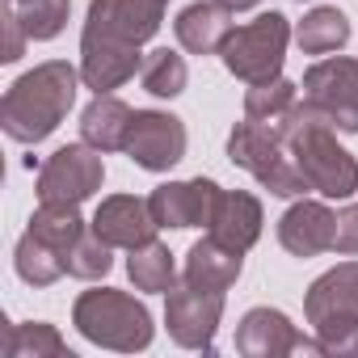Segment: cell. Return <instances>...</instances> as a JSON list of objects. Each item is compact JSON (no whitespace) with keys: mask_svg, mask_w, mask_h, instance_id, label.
Masks as SVG:
<instances>
[{"mask_svg":"<svg viewBox=\"0 0 358 358\" xmlns=\"http://www.w3.org/2000/svg\"><path fill=\"white\" fill-rule=\"evenodd\" d=\"M241 270H245V253L220 245L215 236H203L199 245H190V253H186V274H182V278H190V282H199V287H207V291H228V287L241 278Z\"/></svg>","mask_w":358,"mask_h":358,"instance_id":"d6986e66","label":"cell"},{"mask_svg":"<svg viewBox=\"0 0 358 358\" xmlns=\"http://www.w3.org/2000/svg\"><path fill=\"white\" fill-rule=\"evenodd\" d=\"M164 295H169V303H164L169 337L182 350H211L220 316H224V291H207V287L182 278V282H173Z\"/></svg>","mask_w":358,"mask_h":358,"instance_id":"9c48e42d","label":"cell"},{"mask_svg":"<svg viewBox=\"0 0 358 358\" xmlns=\"http://www.w3.org/2000/svg\"><path fill=\"white\" fill-rule=\"evenodd\" d=\"M262 203L253 199V194H245V190H224L220 194V203H215V215H211V236L220 241V245H228V249H236V253H249L253 245H257V236H262Z\"/></svg>","mask_w":358,"mask_h":358,"instance_id":"2e32d148","label":"cell"},{"mask_svg":"<svg viewBox=\"0 0 358 358\" xmlns=\"http://www.w3.org/2000/svg\"><path fill=\"white\" fill-rule=\"evenodd\" d=\"M220 5L228 9V13H245V9H253L257 0H220Z\"/></svg>","mask_w":358,"mask_h":358,"instance_id":"f546056e","label":"cell"},{"mask_svg":"<svg viewBox=\"0 0 358 358\" xmlns=\"http://www.w3.org/2000/svg\"><path fill=\"white\" fill-rule=\"evenodd\" d=\"M220 194L224 190L211 182V177H190V182L156 186L148 207H152V220L160 228H203V224H211Z\"/></svg>","mask_w":358,"mask_h":358,"instance_id":"7c38bea8","label":"cell"},{"mask_svg":"<svg viewBox=\"0 0 358 358\" xmlns=\"http://www.w3.org/2000/svg\"><path fill=\"white\" fill-rule=\"evenodd\" d=\"M127 274H131L135 291H169L177 282V266H173L169 245H160L156 236L148 245H135L127 257Z\"/></svg>","mask_w":358,"mask_h":358,"instance_id":"7402d4cb","label":"cell"},{"mask_svg":"<svg viewBox=\"0 0 358 358\" xmlns=\"http://www.w3.org/2000/svg\"><path fill=\"white\" fill-rule=\"evenodd\" d=\"M333 253L354 257L358 253V203L337 211V228H333Z\"/></svg>","mask_w":358,"mask_h":358,"instance_id":"83f0119b","label":"cell"},{"mask_svg":"<svg viewBox=\"0 0 358 358\" xmlns=\"http://www.w3.org/2000/svg\"><path fill=\"white\" fill-rule=\"evenodd\" d=\"M93 228L106 245L114 249H135V245H148L156 236V220H152V207L148 199H135V194H110L101 199L97 215H93Z\"/></svg>","mask_w":358,"mask_h":358,"instance_id":"4fadbf2b","label":"cell"},{"mask_svg":"<svg viewBox=\"0 0 358 358\" xmlns=\"http://www.w3.org/2000/svg\"><path fill=\"white\" fill-rule=\"evenodd\" d=\"M26 30H22V22H17V13L5 5V55H0V59H5V64H17L22 59V51H26Z\"/></svg>","mask_w":358,"mask_h":358,"instance_id":"f1b7e54d","label":"cell"},{"mask_svg":"<svg viewBox=\"0 0 358 358\" xmlns=\"http://www.w3.org/2000/svg\"><path fill=\"white\" fill-rule=\"evenodd\" d=\"M5 5L17 13L22 30H26L34 43H47V38H55V34L68 26L72 0H5Z\"/></svg>","mask_w":358,"mask_h":358,"instance_id":"d4e9b609","label":"cell"},{"mask_svg":"<svg viewBox=\"0 0 358 358\" xmlns=\"http://www.w3.org/2000/svg\"><path fill=\"white\" fill-rule=\"evenodd\" d=\"M110 249H114V245H106V241L97 236V228L89 224V228L76 236V245L68 249V274L80 278V282H97V278H106L110 266H114Z\"/></svg>","mask_w":358,"mask_h":358,"instance_id":"4316f807","label":"cell"},{"mask_svg":"<svg viewBox=\"0 0 358 358\" xmlns=\"http://www.w3.org/2000/svg\"><path fill=\"white\" fill-rule=\"evenodd\" d=\"M333 228H337V215H333L324 203L303 199V203H295V207L278 220V245H282L291 257L333 253Z\"/></svg>","mask_w":358,"mask_h":358,"instance_id":"5bb4252c","label":"cell"},{"mask_svg":"<svg viewBox=\"0 0 358 358\" xmlns=\"http://www.w3.org/2000/svg\"><path fill=\"white\" fill-rule=\"evenodd\" d=\"M101 182H106L101 152L93 143H64L38 169V203L80 207L85 199H93L101 190Z\"/></svg>","mask_w":358,"mask_h":358,"instance_id":"ba28073f","label":"cell"},{"mask_svg":"<svg viewBox=\"0 0 358 358\" xmlns=\"http://www.w3.org/2000/svg\"><path fill=\"white\" fill-rule=\"evenodd\" d=\"M295 43L303 47V55H329V51H341L350 43V22L341 9H312L299 30H295Z\"/></svg>","mask_w":358,"mask_h":358,"instance_id":"44dd1931","label":"cell"},{"mask_svg":"<svg viewBox=\"0 0 358 358\" xmlns=\"http://www.w3.org/2000/svg\"><path fill=\"white\" fill-rule=\"evenodd\" d=\"M5 354L9 358H72L68 341L47 320H22V324H13L9 337H5Z\"/></svg>","mask_w":358,"mask_h":358,"instance_id":"603a6c76","label":"cell"},{"mask_svg":"<svg viewBox=\"0 0 358 358\" xmlns=\"http://www.w3.org/2000/svg\"><path fill=\"white\" fill-rule=\"evenodd\" d=\"M80 72L68 59H47L34 72L17 76L0 101V127L17 143H43L72 110Z\"/></svg>","mask_w":358,"mask_h":358,"instance_id":"7a4b0ae2","label":"cell"},{"mask_svg":"<svg viewBox=\"0 0 358 358\" xmlns=\"http://www.w3.org/2000/svg\"><path fill=\"white\" fill-rule=\"evenodd\" d=\"M13 266H17L22 282H30V287H51L59 274H68V266H64V253H59V249H51L47 241H38L34 232H26V236L17 241Z\"/></svg>","mask_w":358,"mask_h":358,"instance_id":"cb8c5ba5","label":"cell"},{"mask_svg":"<svg viewBox=\"0 0 358 358\" xmlns=\"http://www.w3.org/2000/svg\"><path fill=\"white\" fill-rule=\"evenodd\" d=\"M127 156L148 173H169L186 156V122L164 110H135L127 131Z\"/></svg>","mask_w":358,"mask_h":358,"instance_id":"30bf717a","label":"cell"},{"mask_svg":"<svg viewBox=\"0 0 358 358\" xmlns=\"http://www.w3.org/2000/svg\"><path fill=\"white\" fill-rule=\"evenodd\" d=\"M308 324L324 320H358V262H341L329 274H320L303 295Z\"/></svg>","mask_w":358,"mask_h":358,"instance_id":"9a60e30c","label":"cell"},{"mask_svg":"<svg viewBox=\"0 0 358 358\" xmlns=\"http://www.w3.org/2000/svg\"><path fill=\"white\" fill-rule=\"evenodd\" d=\"M287 43H291V22H287L282 13H262V17H253L249 26H236V30L224 38L220 59H224V68H228L236 80L262 85V80L282 76Z\"/></svg>","mask_w":358,"mask_h":358,"instance_id":"8992f818","label":"cell"},{"mask_svg":"<svg viewBox=\"0 0 358 358\" xmlns=\"http://www.w3.org/2000/svg\"><path fill=\"white\" fill-rule=\"evenodd\" d=\"M303 106L333 131L358 135V59L329 55L303 72Z\"/></svg>","mask_w":358,"mask_h":358,"instance_id":"52a82bcc","label":"cell"},{"mask_svg":"<svg viewBox=\"0 0 358 358\" xmlns=\"http://www.w3.org/2000/svg\"><path fill=\"white\" fill-rule=\"evenodd\" d=\"M169 0H93L80 30V80L110 93L143 68L139 47L160 30Z\"/></svg>","mask_w":358,"mask_h":358,"instance_id":"6da1fadb","label":"cell"},{"mask_svg":"<svg viewBox=\"0 0 358 358\" xmlns=\"http://www.w3.org/2000/svg\"><path fill=\"white\" fill-rule=\"evenodd\" d=\"M295 106H299V93L282 76L262 80V85H249V93H245V118H253L262 127H274V131H282V122L291 118Z\"/></svg>","mask_w":358,"mask_h":358,"instance_id":"ffe728a7","label":"cell"},{"mask_svg":"<svg viewBox=\"0 0 358 358\" xmlns=\"http://www.w3.org/2000/svg\"><path fill=\"white\" fill-rule=\"evenodd\" d=\"M228 160L236 169L253 173L257 182L270 194H278V199H299L308 190L303 173L295 169V160L287 152V139L274 127H262L253 118H245V122L232 127V135H228Z\"/></svg>","mask_w":358,"mask_h":358,"instance_id":"5b68a950","label":"cell"},{"mask_svg":"<svg viewBox=\"0 0 358 358\" xmlns=\"http://www.w3.org/2000/svg\"><path fill=\"white\" fill-rule=\"evenodd\" d=\"M131 118H135V110L127 101H118L110 93H97L80 114V139L93 143L97 152H118V148H127Z\"/></svg>","mask_w":358,"mask_h":358,"instance_id":"ac0fdd59","label":"cell"},{"mask_svg":"<svg viewBox=\"0 0 358 358\" xmlns=\"http://www.w3.org/2000/svg\"><path fill=\"white\" fill-rule=\"evenodd\" d=\"M72 324L93 345H106L118 354H135V350L152 345V312L135 295L114 291V287L85 291L72 308Z\"/></svg>","mask_w":358,"mask_h":358,"instance_id":"277c9868","label":"cell"},{"mask_svg":"<svg viewBox=\"0 0 358 358\" xmlns=\"http://www.w3.org/2000/svg\"><path fill=\"white\" fill-rule=\"evenodd\" d=\"M139 80H143V89H148L152 97H177V93L186 89L190 72H186V59L177 55V51L160 47V51H152V55L143 59Z\"/></svg>","mask_w":358,"mask_h":358,"instance_id":"484cf974","label":"cell"},{"mask_svg":"<svg viewBox=\"0 0 358 358\" xmlns=\"http://www.w3.org/2000/svg\"><path fill=\"white\" fill-rule=\"evenodd\" d=\"M236 350L245 358H282V354H324L316 337H303L278 308L245 312L236 329Z\"/></svg>","mask_w":358,"mask_h":358,"instance_id":"8fae6325","label":"cell"},{"mask_svg":"<svg viewBox=\"0 0 358 358\" xmlns=\"http://www.w3.org/2000/svg\"><path fill=\"white\" fill-rule=\"evenodd\" d=\"M173 30H177V43H182L190 55H220L224 38L232 34V13L220 5V0H211V5L199 0V5L177 13Z\"/></svg>","mask_w":358,"mask_h":358,"instance_id":"e0dca14e","label":"cell"},{"mask_svg":"<svg viewBox=\"0 0 358 358\" xmlns=\"http://www.w3.org/2000/svg\"><path fill=\"white\" fill-rule=\"evenodd\" d=\"M287 139V152L295 160V169L303 173L308 190L324 194V199H350L358 190V160L337 143L333 127H324L303 101L291 110V118L278 131Z\"/></svg>","mask_w":358,"mask_h":358,"instance_id":"3957f363","label":"cell"}]
</instances>
